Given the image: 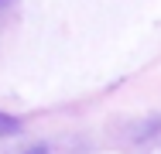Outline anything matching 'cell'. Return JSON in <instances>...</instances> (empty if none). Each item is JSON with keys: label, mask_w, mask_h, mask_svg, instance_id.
<instances>
[{"label": "cell", "mask_w": 161, "mask_h": 154, "mask_svg": "<svg viewBox=\"0 0 161 154\" xmlns=\"http://www.w3.org/2000/svg\"><path fill=\"white\" fill-rule=\"evenodd\" d=\"M0 134H3V137L21 134V120H17V117H10V113H0Z\"/></svg>", "instance_id": "obj_1"}, {"label": "cell", "mask_w": 161, "mask_h": 154, "mask_svg": "<svg viewBox=\"0 0 161 154\" xmlns=\"http://www.w3.org/2000/svg\"><path fill=\"white\" fill-rule=\"evenodd\" d=\"M24 154H52V151H48L45 144H34V147H28V151H24Z\"/></svg>", "instance_id": "obj_2"}, {"label": "cell", "mask_w": 161, "mask_h": 154, "mask_svg": "<svg viewBox=\"0 0 161 154\" xmlns=\"http://www.w3.org/2000/svg\"><path fill=\"white\" fill-rule=\"evenodd\" d=\"M0 3H3V0H0Z\"/></svg>", "instance_id": "obj_3"}]
</instances>
